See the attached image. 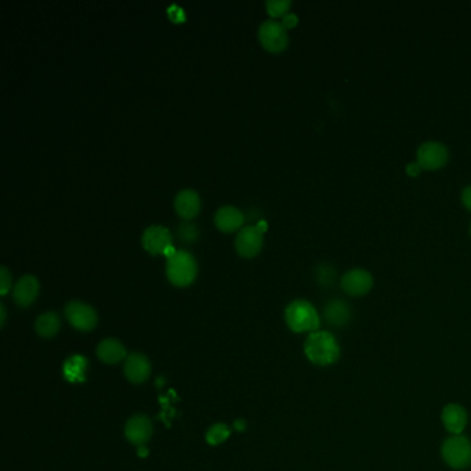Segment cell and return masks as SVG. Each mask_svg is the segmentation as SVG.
Wrapping results in <instances>:
<instances>
[{
  "label": "cell",
  "mask_w": 471,
  "mask_h": 471,
  "mask_svg": "<svg viewBox=\"0 0 471 471\" xmlns=\"http://www.w3.org/2000/svg\"><path fill=\"white\" fill-rule=\"evenodd\" d=\"M449 161V149L441 141H426L416 151V162L426 171H438Z\"/></svg>",
  "instance_id": "5b68a950"
},
{
  "label": "cell",
  "mask_w": 471,
  "mask_h": 471,
  "mask_svg": "<svg viewBox=\"0 0 471 471\" xmlns=\"http://www.w3.org/2000/svg\"><path fill=\"white\" fill-rule=\"evenodd\" d=\"M470 235H471V224H470Z\"/></svg>",
  "instance_id": "1f68e13d"
},
{
  "label": "cell",
  "mask_w": 471,
  "mask_h": 471,
  "mask_svg": "<svg viewBox=\"0 0 471 471\" xmlns=\"http://www.w3.org/2000/svg\"><path fill=\"white\" fill-rule=\"evenodd\" d=\"M335 275H336V272L329 264H322L318 268V281L325 286H331L333 283Z\"/></svg>",
  "instance_id": "cb8c5ba5"
},
{
  "label": "cell",
  "mask_w": 471,
  "mask_h": 471,
  "mask_svg": "<svg viewBox=\"0 0 471 471\" xmlns=\"http://www.w3.org/2000/svg\"><path fill=\"white\" fill-rule=\"evenodd\" d=\"M325 320L332 327H344L351 320L350 305L343 300H332L327 304L324 309Z\"/></svg>",
  "instance_id": "e0dca14e"
},
{
  "label": "cell",
  "mask_w": 471,
  "mask_h": 471,
  "mask_svg": "<svg viewBox=\"0 0 471 471\" xmlns=\"http://www.w3.org/2000/svg\"><path fill=\"white\" fill-rule=\"evenodd\" d=\"M175 209L183 219H193L201 210V197L191 188L182 190L175 198Z\"/></svg>",
  "instance_id": "9a60e30c"
},
{
  "label": "cell",
  "mask_w": 471,
  "mask_h": 471,
  "mask_svg": "<svg viewBox=\"0 0 471 471\" xmlns=\"http://www.w3.org/2000/svg\"><path fill=\"white\" fill-rule=\"evenodd\" d=\"M124 435L133 445L144 446L152 435V423L144 415L133 416L127 420L124 427Z\"/></svg>",
  "instance_id": "8fae6325"
},
{
  "label": "cell",
  "mask_w": 471,
  "mask_h": 471,
  "mask_svg": "<svg viewBox=\"0 0 471 471\" xmlns=\"http://www.w3.org/2000/svg\"><path fill=\"white\" fill-rule=\"evenodd\" d=\"M297 23H298V19H297V16H296V14H293V13H287V14H285V16H283L282 24L285 25V28H293V27H296V25H297Z\"/></svg>",
  "instance_id": "83f0119b"
},
{
  "label": "cell",
  "mask_w": 471,
  "mask_h": 471,
  "mask_svg": "<svg viewBox=\"0 0 471 471\" xmlns=\"http://www.w3.org/2000/svg\"><path fill=\"white\" fill-rule=\"evenodd\" d=\"M0 312H2V327H3L5 325V320H6V311H5L3 304H0Z\"/></svg>",
  "instance_id": "4dcf8cb0"
},
{
  "label": "cell",
  "mask_w": 471,
  "mask_h": 471,
  "mask_svg": "<svg viewBox=\"0 0 471 471\" xmlns=\"http://www.w3.org/2000/svg\"><path fill=\"white\" fill-rule=\"evenodd\" d=\"M442 423L445 428L452 434V435H460L463 430L467 426L468 416L465 409L461 405L457 404H448L441 413Z\"/></svg>",
  "instance_id": "4fadbf2b"
},
{
  "label": "cell",
  "mask_w": 471,
  "mask_h": 471,
  "mask_svg": "<svg viewBox=\"0 0 471 471\" xmlns=\"http://www.w3.org/2000/svg\"><path fill=\"white\" fill-rule=\"evenodd\" d=\"M87 368V361L82 355L69 357L64 362V376L71 383H82L85 380V371Z\"/></svg>",
  "instance_id": "d6986e66"
},
{
  "label": "cell",
  "mask_w": 471,
  "mask_h": 471,
  "mask_svg": "<svg viewBox=\"0 0 471 471\" xmlns=\"http://www.w3.org/2000/svg\"><path fill=\"white\" fill-rule=\"evenodd\" d=\"M179 235H180L182 239L193 242V241H195L198 238V230H197V227L193 223L183 221L179 226Z\"/></svg>",
  "instance_id": "603a6c76"
},
{
  "label": "cell",
  "mask_w": 471,
  "mask_h": 471,
  "mask_svg": "<svg viewBox=\"0 0 471 471\" xmlns=\"http://www.w3.org/2000/svg\"><path fill=\"white\" fill-rule=\"evenodd\" d=\"M97 355L102 362L115 365L126 358V349L116 339H105L98 344Z\"/></svg>",
  "instance_id": "ac0fdd59"
},
{
  "label": "cell",
  "mask_w": 471,
  "mask_h": 471,
  "mask_svg": "<svg viewBox=\"0 0 471 471\" xmlns=\"http://www.w3.org/2000/svg\"><path fill=\"white\" fill-rule=\"evenodd\" d=\"M12 287V274L6 265L0 267V293L6 294Z\"/></svg>",
  "instance_id": "d4e9b609"
},
{
  "label": "cell",
  "mask_w": 471,
  "mask_h": 471,
  "mask_svg": "<svg viewBox=\"0 0 471 471\" xmlns=\"http://www.w3.org/2000/svg\"><path fill=\"white\" fill-rule=\"evenodd\" d=\"M231 431L228 428L227 424L224 423H217V424H213L208 432H206V441L210 445H220L223 443L228 437H230Z\"/></svg>",
  "instance_id": "44dd1931"
},
{
  "label": "cell",
  "mask_w": 471,
  "mask_h": 471,
  "mask_svg": "<svg viewBox=\"0 0 471 471\" xmlns=\"http://www.w3.org/2000/svg\"><path fill=\"white\" fill-rule=\"evenodd\" d=\"M285 321L290 331L296 333L317 332L321 325L318 311L304 298L293 300L285 308Z\"/></svg>",
  "instance_id": "7a4b0ae2"
},
{
  "label": "cell",
  "mask_w": 471,
  "mask_h": 471,
  "mask_svg": "<svg viewBox=\"0 0 471 471\" xmlns=\"http://www.w3.org/2000/svg\"><path fill=\"white\" fill-rule=\"evenodd\" d=\"M198 265L195 257L187 250H176L168 257L166 275L176 286H188L197 276Z\"/></svg>",
  "instance_id": "3957f363"
},
{
  "label": "cell",
  "mask_w": 471,
  "mask_h": 471,
  "mask_svg": "<svg viewBox=\"0 0 471 471\" xmlns=\"http://www.w3.org/2000/svg\"><path fill=\"white\" fill-rule=\"evenodd\" d=\"M259 39L263 47L272 53L285 50L289 43V35L285 25L276 20H265L260 24Z\"/></svg>",
  "instance_id": "8992f818"
},
{
  "label": "cell",
  "mask_w": 471,
  "mask_h": 471,
  "mask_svg": "<svg viewBox=\"0 0 471 471\" xmlns=\"http://www.w3.org/2000/svg\"><path fill=\"white\" fill-rule=\"evenodd\" d=\"M292 6L290 0H267L265 9L271 17H279L287 14Z\"/></svg>",
  "instance_id": "7402d4cb"
},
{
  "label": "cell",
  "mask_w": 471,
  "mask_h": 471,
  "mask_svg": "<svg viewBox=\"0 0 471 471\" xmlns=\"http://www.w3.org/2000/svg\"><path fill=\"white\" fill-rule=\"evenodd\" d=\"M137 453H138V456H140V457H146V454H148V449H146L145 446H138V449H137Z\"/></svg>",
  "instance_id": "f546056e"
},
{
  "label": "cell",
  "mask_w": 471,
  "mask_h": 471,
  "mask_svg": "<svg viewBox=\"0 0 471 471\" xmlns=\"http://www.w3.org/2000/svg\"><path fill=\"white\" fill-rule=\"evenodd\" d=\"M215 223L223 232H232L238 230L243 223V213L231 205L221 206L216 210Z\"/></svg>",
  "instance_id": "2e32d148"
},
{
  "label": "cell",
  "mask_w": 471,
  "mask_h": 471,
  "mask_svg": "<svg viewBox=\"0 0 471 471\" xmlns=\"http://www.w3.org/2000/svg\"><path fill=\"white\" fill-rule=\"evenodd\" d=\"M340 285L350 296H364L373 287V275L368 270L353 268L342 276Z\"/></svg>",
  "instance_id": "30bf717a"
},
{
  "label": "cell",
  "mask_w": 471,
  "mask_h": 471,
  "mask_svg": "<svg viewBox=\"0 0 471 471\" xmlns=\"http://www.w3.org/2000/svg\"><path fill=\"white\" fill-rule=\"evenodd\" d=\"M441 453L445 463L452 468L463 470L471 464V442L461 434L446 438Z\"/></svg>",
  "instance_id": "277c9868"
},
{
  "label": "cell",
  "mask_w": 471,
  "mask_h": 471,
  "mask_svg": "<svg viewBox=\"0 0 471 471\" xmlns=\"http://www.w3.org/2000/svg\"><path fill=\"white\" fill-rule=\"evenodd\" d=\"M141 243L145 250L152 254H168L172 256L176 250L172 245L171 231L164 226H149L144 230L141 237Z\"/></svg>",
  "instance_id": "52a82bcc"
},
{
  "label": "cell",
  "mask_w": 471,
  "mask_h": 471,
  "mask_svg": "<svg viewBox=\"0 0 471 471\" xmlns=\"http://www.w3.org/2000/svg\"><path fill=\"white\" fill-rule=\"evenodd\" d=\"M60 325H61V322H60V318H58L57 314L53 311H49V312L42 314V316L36 320L35 329H36L39 336L49 339V338H53L54 335H57V332L60 331Z\"/></svg>",
  "instance_id": "ffe728a7"
},
{
  "label": "cell",
  "mask_w": 471,
  "mask_h": 471,
  "mask_svg": "<svg viewBox=\"0 0 471 471\" xmlns=\"http://www.w3.org/2000/svg\"><path fill=\"white\" fill-rule=\"evenodd\" d=\"M421 166L417 164V162H409L408 165H406V168H405V172H406V175L408 176H410V177H417L420 173H421Z\"/></svg>",
  "instance_id": "4316f807"
},
{
  "label": "cell",
  "mask_w": 471,
  "mask_h": 471,
  "mask_svg": "<svg viewBox=\"0 0 471 471\" xmlns=\"http://www.w3.org/2000/svg\"><path fill=\"white\" fill-rule=\"evenodd\" d=\"M461 204L467 210L471 212V184L465 186L461 191Z\"/></svg>",
  "instance_id": "484cf974"
},
{
  "label": "cell",
  "mask_w": 471,
  "mask_h": 471,
  "mask_svg": "<svg viewBox=\"0 0 471 471\" xmlns=\"http://www.w3.org/2000/svg\"><path fill=\"white\" fill-rule=\"evenodd\" d=\"M65 316L67 320L69 321V324L82 332H87L94 329V327L97 325L98 317H97V312L96 309L82 301H71L67 304L65 307Z\"/></svg>",
  "instance_id": "ba28073f"
},
{
  "label": "cell",
  "mask_w": 471,
  "mask_h": 471,
  "mask_svg": "<svg viewBox=\"0 0 471 471\" xmlns=\"http://www.w3.org/2000/svg\"><path fill=\"white\" fill-rule=\"evenodd\" d=\"M263 230L257 226L242 227L235 238V249L242 257L256 256L263 246Z\"/></svg>",
  "instance_id": "9c48e42d"
},
{
  "label": "cell",
  "mask_w": 471,
  "mask_h": 471,
  "mask_svg": "<svg viewBox=\"0 0 471 471\" xmlns=\"http://www.w3.org/2000/svg\"><path fill=\"white\" fill-rule=\"evenodd\" d=\"M124 375L134 384L144 383L151 375V364L148 358L137 353L130 354L124 362Z\"/></svg>",
  "instance_id": "5bb4252c"
},
{
  "label": "cell",
  "mask_w": 471,
  "mask_h": 471,
  "mask_svg": "<svg viewBox=\"0 0 471 471\" xmlns=\"http://www.w3.org/2000/svg\"><path fill=\"white\" fill-rule=\"evenodd\" d=\"M38 293H39V282L36 276L27 274V275H23L17 281L13 289V298L20 307H28L35 301Z\"/></svg>",
  "instance_id": "7c38bea8"
},
{
  "label": "cell",
  "mask_w": 471,
  "mask_h": 471,
  "mask_svg": "<svg viewBox=\"0 0 471 471\" xmlns=\"http://www.w3.org/2000/svg\"><path fill=\"white\" fill-rule=\"evenodd\" d=\"M305 357L316 365L328 366L335 364L340 357V346L336 338L327 331L309 333L304 343Z\"/></svg>",
  "instance_id": "6da1fadb"
},
{
  "label": "cell",
  "mask_w": 471,
  "mask_h": 471,
  "mask_svg": "<svg viewBox=\"0 0 471 471\" xmlns=\"http://www.w3.org/2000/svg\"><path fill=\"white\" fill-rule=\"evenodd\" d=\"M234 428H235L237 431H245V430H246V420H243V419H237V420L234 421Z\"/></svg>",
  "instance_id": "f1b7e54d"
}]
</instances>
